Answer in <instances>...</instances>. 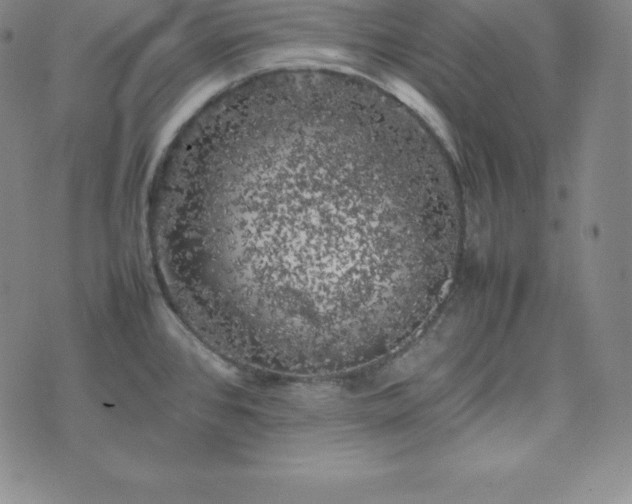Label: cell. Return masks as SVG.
<instances>
[{
  "mask_svg": "<svg viewBox=\"0 0 632 504\" xmlns=\"http://www.w3.org/2000/svg\"><path fill=\"white\" fill-rule=\"evenodd\" d=\"M260 161L250 213L221 230L222 269L258 320L341 327L371 317L433 244L414 211L405 152L349 131H285ZM247 209V208H245Z\"/></svg>",
  "mask_w": 632,
  "mask_h": 504,
  "instance_id": "1",
  "label": "cell"
}]
</instances>
